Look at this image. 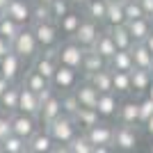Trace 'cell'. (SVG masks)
Masks as SVG:
<instances>
[{
  "instance_id": "4",
  "label": "cell",
  "mask_w": 153,
  "mask_h": 153,
  "mask_svg": "<svg viewBox=\"0 0 153 153\" xmlns=\"http://www.w3.org/2000/svg\"><path fill=\"white\" fill-rule=\"evenodd\" d=\"M82 57H85V48L73 41V39H66L57 46V59H59V66H66V69H73V71H80L82 66Z\"/></svg>"
},
{
  "instance_id": "45",
  "label": "cell",
  "mask_w": 153,
  "mask_h": 153,
  "mask_svg": "<svg viewBox=\"0 0 153 153\" xmlns=\"http://www.w3.org/2000/svg\"><path fill=\"white\" fill-rule=\"evenodd\" d=\"M94 153H114L112 146H94Z\"/></svg>"
},
{
  "instance_id": "36",
  "label": "cell",
  "mask_w": 153,
  "mask_h": 153,
  "mask_svg": "<svg viewBox=\"0 0 153 153\" xmlns=\"http://www.w3.org/2000/svg\"><path fill=\"white\" fill-rule=\"evenodd\" d=\"M66 149H69V153H94V144L85 137V133H78L76 140L71 142Z\"/></svg>"
},
{
  "instance_id": "58",
  "label": "cell",
  "mask_w": 153,
  "mask_h": 153,
  "mask_svg": "<svg viewBox=\"0 0 153 153\" xmlns=\"http://www.w3.org/2000/svg\"><path fill=\"white\" fill-rule=\"evenodd\" d=\"M0 153H2V151H0Z\"/></svg>"
},
{
  "instance_id": "33",
  "label": "cell",
  "mask_w": 153,
  "mask_h": 153,
  "mask_svg": "<svg viewBox=\"0 0 153 153\" xmlns=\"http://www.w3.org/2000/svg\"><path fill=\"white\" fill-rule=\"evenodd\" d=\"M110 34H112V39H114V46H117V51H130L135 46L133 37L128 34L126 25H119V27H108Z\"/></svg>"
},
{
  "instance_id": "8",
  "label": "cell",
  "mask_w": 153,
  "mask_h": 153,
  "mask_svg": "<svg viewBox=\"0 0 153 153\" xmlns=\"http://www.w3.org/2000/svg\"><path fill=\"white\" fill-rule=\"evenodd\" d=\"M80 85V71H73V69H66V66H57L55 76L51 80V87L57 94H66V91H73Z\"/></svg>"
},
{
  "instance_id": "53",
  "label": "cell",
  "mask_w": 153,
  "mask_h": 153,
  "mask_svg": "<svg viewBox=\"0 0 153 153\" xmlns=\"http://www.w3.org/2000/svg\"><path fill=\"white\" fill-rule=\"evenodd\" d=\"M146 98H151V101H153V82H151V87H149V91H146Z\"/></svg>"
},
{
  "instance_id": "14",
  "label": "cell",
  "mask_w": 153,
  "mask_h": 153,
  "mask_svg": "<svg viewBox=\"0 0 153 153\" xmlns=\"http://www.w3.org/2000/svg\"><path fill=\"white\" fill-rule=\"evenodd\" d=\"M64 112H62V101H59V94H53L46 103H41V112H39V121L46 126H51L55 119H59Z\"/></svg>"
},
{
  "instance_id": "40",
  "label": "cell",
  "mask_w": 153,
  "mask_h": 153,
  "mask_svg": "<svg viewBox=\"0 0 153 153\" xmlns=\"http://www.w3.org/2000/svg\"><path fill=\"white\" fill-rule=\"evenodd\" d=\"M69 12H71L69 0H53V5H51V16H53V21H55V23H57V21H62Z\"/></svg>"
},
{
  "instance_id": "6",
  "label": "cell",
  "mask_w": 153,
  "mask_h": 153,
  "mask_svg": "<svg viewBox=\"0 0 153 153\" xmlns=\"http://www.w3.org/2000/svg\"><path fill=\"white\" fill-rule=\"evenodd\" d=\"M32 32H34V37H37V44L39 48L44 51V48H57L59 46V27L57 23H32Z\"/></svg>"
},
{
  "instance_id": "31",
  "label": "cell",
  "mask_w": 153,
  "mask_h": 153,
  "mask_svg": "<svg viewBox=\"0 0 153 153\" xmlns=\"http://www.w3.org/2000/svg\"><path fill=\"white\" fill-rule=\"evenodd\" d=\"M110 71H121V73H130L135 69L133 66V57H130V51H117L114 57L108 62Z\"/></svg>"
},
{
  "instance_id": "1",
  "label": "cell",
  "mask_w": 153,
  "mask_h": 153,
  "mask_svg": "<svg viewBox=\"0 0 153 153\" xmlns=\"http://www.w3.org/2000/svg\"><path fill=\"white\" fill-rule=\"evenodd\" d=\"M44 130L53 137L55 144H62V146H69L71 142L76 140V135H78L76 121H73L71 117H66V114H62L59 119H55V121H53L51 126H46Z\"/></svg>"
},
{
  "instance_id": "21",
  "label": "cell",
  "mask_w": 153,
  "mask_h": 153,
  "mask_svg": "<svg viewBox=\"0 0 153 153\" xmlns=\"http://www.w3.org/2000/svg\"><path fill=\"white\" fill-rule=\"evenodd\" d=\"M73 94H76L78 103H80V108H89V110H96V103H98V91L91 87L87 80H82V82L78 85L76 89H73Z\"/></svg>"
},
{
  "instance_id": "39",
  "label": "cell",
  "mask_w": 153,
  "mask_h": 153,
  "mask_svg": "<svg viewBox=\"0 0 153 153\" xmlns=\"http://www.w3.org/2000/svg\"><path fill=\"white\" fill-rule=\"evenodd\" d=\"M123 12H126V23L128 21H137V19H146L144 16V9H142L140 0H130L123 5Z\"/></svg>"
},
{
  "instance_id": "7",
  "label": "cell",
  "mask_w": 153,
  "mask_h": 153,
  "mask_svg": "<svg viewBox=\"0 0 153 153\" xmlns=\"http://www.w3.org/2000/svg\"><path fill=\"white\" fill-rule=\"evenodd\" d=\"M23 73H25V62L16 53H7L5 57L0 59V78L7 80L9 85H16V80L23 78Z\"/></svg>"
},
{
  "instance_id": "47",
  "label": "cell",
  "mask_w": 153,
  "mask_h": 153,
  "mask_svg": "<svg viewBox=\"0 0 153 153\" xmlns=\"http://www.w3.org/2000/svg\"><path fill=\"white\" fill-rule=\"evenodd\" d=\"M144 130H146V133H149V135H151V137H153V117H151V119H149L146 123H144Z\"/></svg>"
},
{
  "instance_id": "27",
  "label": "cell",
  "mask_w": 153,
  "mask_h": 153,
  "mask_svg": "<svg viewBox=\"0 0 153 153\" xmlns=\"http://www.w3.org/2000/svg\"><path fill=\"white\" fill-rule=\"evenodd\" d=\"M105 27H119L126 25V12H123L121 2H114V0H108V14H105Z\"/></svg>"
},
{
  "instance_id": "13",
  "label": "cell",
  "mask_w": 153,
  "mask_h": 153,
  "mask_svg": "<svg viewBox=\"0 0 153 153\" xmlns=\"http://www.w3.org/2000/svg\"><path fill=\"white\" fill-rule=\"evenodd\" d=\"M19 112L21 114H27L32 119L39 121V112H41V103H39V94L30 89H23L21 87V94H19Z\"/></svg>"
},
{
  "instance_id": "52",
  "label": "cell",
  "mask_w": 153,
  "mask_h": 153,
  "mask_svg": "<svg viewBox=\"0 0 153 153\" xmlns=\"http://www.w3.org/2000/svg\"><path fill=\"white\" fill-rule=\"evenodd\" d=\"M32 2H39V5H48V7L53 5V0H32Z\"/></svg>"
},
{
  "instance_id": "16",
  "label": "cell",
  "mask_w": 153,
  "mask_h": 153,
  "mask_svg": "<svg viewBox=\"0 0 153 153\" xmlns=\"http://www.w3.org/2000/svg\"><path fill=\"white\" fill-rule=\"evenodd\" d=\"M19 94H21V85H9L0 94V112L2 114L12 117L19 112Z\"/></svg>"
},
{
  "instance_id": "26",
  "label": "cell",
  "mask_w": 153,
  "mask_h": 153,
  "mask_svg": "<svg viewBox=\"0 0 153 153\" xmlns=\"http://www.w3.org/2000/svg\"><path fill=\"white\" fill-rule=\"evenodd\" d=\"M151 82H153V73H151V71H142V69H133V71H130L133 94H144V96H146Z\"/></svg>"
},
{
  "instance_id": "11",
  "label": "cell",
  "mask_w": 153,
  "mask_h": 153,
  "mask_svg": "<svg viewBox=\"0 0 153 153\" xmlns=\"http://www.w3.org/2000/svg\"><path fill=\"white\" fill-rule=\"evenodd\" d=\"M9 123H12V135H16V137H21V140H25V142L39 130L37 119H32L27 114H21V112L9 117Z\"/></svg>"
},
{
  "instance_id": "10",
  "label": "cell",
  "mask_w": 153,
  "mask_h": 153,
  "mask_svg": "<svg viewBox=\"0 0 153 153\" xmlns=\"http://www.w3.org/2000/svg\"><path fill=\"white\" fill-rule=\"evenodd\" d=\"M2 16L16 21L19 25L27 27L32 23V0H12L7 9L2 12Z\"/></svg>"
},
{
  "instance_id": "37",
  "label": "cell",
  "mask_w": 153,
  "mask_h": 153,
  "mask_svg": "<svg viewBox=\"0 0 153 153\" xmlns=\"http://www.w3.org/2000/svg\"><path fill=\"white\" fill-rule=\"evenodd\" d=\"M59 101H62V112L66 117H73L80 110V103H78L76 94L73 91H66V94H59Z\"/></svg>"
},
{
  "instance_id": "5",
  "label": "cell",
  "mask_w": 153,
  "mask_h": 153,
  "mask_svg": "<svg viewBox=\"0 0 153 153\" xmlns=\"http://www.w3.org/2000/svg\"><path fill=\"white\" fill-rule=\"evenodd\" d=\"M59 66V59H57V48H44L39 51V55L32 59V69L37 71L39 76H44L48 82L53 80L55 71Z\"/></svg>"
},
{
  "instance_id": "56",
  "label": "cell",
  "mask_w": 153,
  "mask_h": 153,
  "mask_svg": "<svg viewBox=\"0 0 153 153\" xmlns=\"http://www.w3.org/2000/svg\"><path fill=\"white\" fill-rule=\"evenodd\" d=\"M0 21H2V14H0Z\"/></svg>"
},
{
  "instance_id": "35",
  "label": "cell",
  "mask_w": 153,
  "mask_h": 153,
  "mask_svg": "<svg viewBox=\"0 0 153 153\" xmlns=\"http://www.w3.org/2000/svg\"><path fill=\"white\" fill-rule=\"evenodd\" d=\"M25 146H27V142L16 137V135H7L5 140L0 142V151L2 153H21Z\"/></svg>"
},
{
  "instance_id": "55",
  "label": "cell",
  "mask_w": 153,
  "mask_h": 153,
  "mask_svg": "<svg viewBox=\"0 0 153 153\" xmlns=\"http://www.w3.org/2000/svg\"><path fill=\"white\" fill-rule=\"evenodd\" d=\"M21 153H32V151H30V149H27V146H25V149H23V151H21Z\"/></svg>"
},
{
  "instance_id": "9",
  "label": "cell",
  "mask_w": 153,
  "mask_h": 153,
  "mask_svg": "<svg viewBox=\"0 0 153 153\" xmlns=\"http://www.w3.org/2000/svg\"><path fill=\"white\" fill-rule=\"evenodd\" d=\"M103 27L96 23V21L91 19H85L82 16V23H80V27H78V32L73 34V41H76L80 48H85V51H89L91 46L96 44V39H98V34H101Z\"/></svg>"
},
{
  "instance_id": "23",
  "label": "cell",
  "mask_w": 153,
  "mask_h": 153,
  "mask_svg": "<svg viewBox=\"0 0 153 153\" xmlns=\"http://www.w3.org/2000/svg\"><path fill=\"white\" fill-rule=\"evenodd\" d=\"M105 14H108V0H87V5L82 7V16L96 21L98 25L105 23Z\"/></svg>"
},
{
  "instance_id": "38",
  "label": "cell",
  "mask_w": 153,
  "mask_h": 153,
  "mask_svg": "<svg viewBox=\"0 0 153 153\" xmlns=\"http://www.w3.org/2000/svg\"><path fill=\"white\" fill-rule=\"evenodd\" d=\"M48 21H53L51 7L48 5H39V2H32V23H48ZM53 23H55V21H53Z\"/></svg>"
},
{
  "instance_id": "30",
  "label": "cell",
  "mask_w": 153,
  "mask_h": 153,
  "mask_svg": "<svg viewBox=\"0 0 153 153\" xmlns=\"http://www.w3.org/2000/svg\"><path fill=\"white\" fill-rule=\"evenodd\" d=\"M71 119L76 121V126L80 128L82 133H85V130H89L91 126H96L98 121H103L101 117H98V112H96V110H89V108H80Z\"/></svg>"
},
{
  "instance_id": "24",
  "label": "cell",
  "mask_w": 153,
  "mask_h": 153,
  "mask_svg": "<svg viewBox=\"0 0 153 153\" xmlns=\"http://www.w3.org/2000/svg\"><path fill=\"white\" fill-rule=\"evenodd\" d=\"M27 149H30L32 153H51L53 149H55V142H53V137L46 133V130H37V133L27 140Z\"/></svg>"
},
{
  "instance_id": "59",
  "label": "cell",
  "mask_w": 153,
  "mask_h": 153,
  "mask_svg": "<svg viewBox=\"0 0 153 153\" xmlns=\"http://www.w3.org/2000/svg\"><path fill=\"white\" fill-rule=\"evenodd\" d=\"M151 153H153V151H151Z\"/></svg>"
},
{
  "instance_id": "54",
  "label": "cell",
  "mask_w": 153,
  "mask_h": 153,
  "mask_svg": "<svg viewBox=\"0 0 153 153\" xmlns=\"http://www.w3.org/2000/svg\"><path fill=\"white\" fill-rule=\"evenodd\" d=\"M114 2H121V5H126V2H130V0H114Z\"/></svg>"
},
{
  "instance_id": "2",
  "label": "cell",
  "mask_w": 153,
  "mask_h": 153,
  "mask_svg": "<svg viewBox=\"0 0 153 153\" xmlns=\"http://www.w3.org/2000/svg\"><path fill=\"white\" fill-rule=\"evenodd\" d=\"M39 44H37V37H34V32H32V27H23V30L16 34V39L12 41V53H16L23 62L25 59H34L39 55Z\"/></svg>"
},
{
  "instance_id": "28",
  "label": "cell",
  "mask_w": 153,
  "mask_h": 153,
  "mask_svg": "<svg viewBox=\"0 0 153 153\" xmlns=\"http://www.w3.org/2000/svg\"><path fill=\"white\" fill-rule=\"evenodd\" d=\"M80 23H82V14H80V12H73V9H71V12L66 14L62 21H57V27H59V32H62L66 39H73V34L78 32Z\"/></svg>"
},
{
  "instance_id": "12",
  "label": "cell",
  "mask_w": 153,
  "mask_h": 153,
  "mask_svg": "<svg viewBox=\"0 0 153 153\" xmlns=\"http://www.w3.org/2000/svg\"><path fill=\"white\" fill-rule=\"evenodd\" d=\"M85 137L94 146H112V142H114V126L108 121H98L89 130H85Z\"/></svg>"
},
{
  "instance_id": "34",
  "label": "cell",
  "mask_w": 153,
  "mask_h": 153,
  "mask_svg": "<svg viewBox=\"0 0 153 153\" xmlns=\"http://www.w3.org/2000/svg\"><path fill=\"white\" fill-rule=\"evenodd\" d=\"M21 30H23V25H19L16 21H12V19H7V16H2V21H0V37H2V39H7V41L12 44Z\"/></svg>"
},
{
  "instance_id": "20",
  "label": "cell",
  "mask_w": 153,
  "mask_h": 153,
  "mask_svg": "<svg viewBox=\"0 0 153 153\" xmlns=\"http://www.w3.org/2000/svg\"><path fill=\"white\" fill-rule=\"evenodd\" d=\"M126 30L128 34L133 37L135 44H144L149 39V34L153 32V23L149 19H137V21H128L126 23Z\"/></svg>"
},
{
  "instance_id": "51",
  "label": "cell",
  "mask_w": 153,
  "mask_h": 153,
  "mask_svg": "<svg viewBox=\"0 0 153 153\" xmlns=\"http://www.w3.org/2000/svg\"><path fill=\"white\" fill-rule=\"evenodd\" d=\"M7 87H9V82H7V80H2V78H0V94H2V91H5Z\"/></svg>"
},
{
  "instance_id": "29",
  "label": "cell",
  "mask_w": 153,
  "mask_h": 153,
  "mask_svg": "<svg viewBox=\"0 0 153 153\" xmlns=\"http://www.w3.org/2000/svg\"><path fill=\"white\" fill-rule=\"evenodd\" d=\"M85 80H87L98 94L112 91V71L110 69H103V71H98V73H94V76H87Z\"/></svg>"
},
{
  "instance_id": "3",
  "label": "cell",
  "mask_w": 153,
  "mask_h": 153,
  "mask_svg": "<svg viewBox=\"0 0 153 153\" xmlns=\"http://www.w3.org/2000/svg\"><path fill=\"white\" fill-rule=\"evenodd\" d=\"M140 144V126H114V142L112 149L119 153H133Z\"/></svg>"
},
{
  "instance_id": "49",
  "label": "cell",
  "mask_w": 153,
  "mask_h": 153,
  "mask_svg": "<svg viewBox=\"0 0 153 153\" xmlns=\"http://www.w3.org/2000/svg\"><path fill=\"white\" fill-rule=\"evenodd\" d=\"M69 5L71 7H85V5H87V0H69Z\"/></svg>"
},
{
  "instance_id": "15",
  "label": "cell",
  "mask_w": 153,
  "mask_h": 153,
  "mask_svg": "<svg viewBox=\"0 0 153 153\" xmlns=\"http://www.w3.org/2000/svg\"><path fill=\"white\" fill-rule=\"evenodd\" d=\"M121 101H119V96L114 91H108V94H101L98 96V103H96V112L101 119H112L117 117V110H119Z\"/></svg>"
},
{
  "instance_id": "19",
  "label": "cell",
  "mask_w": 153,
  "mask_h": 153,
  "mask_svg": "<svg viewBox=\"0 0 153 153\" xmlns=\"http://www.w3.org/2000/svg\"><path fill=\"white\" fill-rule=\"evenodd\" d=\"M21 87L34 91V94H41V91L51 89V82H48L44 76H39L37 71L30 66V69H25V73H23V78H21Z\"/></svg>"
},
{
  "instance_id": "25",
  "label": "cell",
  "mask_w": 153,
  "mask_h": 153,
  "mask_svg": "<svg viewBox=\"0 0 153 153\" xmlns=\"http://www.w3.org/2000/svg\"><path fill=\"white\" fill-rule=\"evenodd\" d=\"M130 57H133V66L142 71H151L153 66V55L149 53V48L144 44H135L130 48Z\"/></svg>"
},
{
  "instance_id": "22",
  "label": "cell",
  "mask_w": 153,
  "mask_h": 153,
  "mask_svg": "<svg viewBox=\"0 0 153 153\" xmlns=\"http://www.w3.org/2000/svg\"><path fill=\"white\" fill-rule=\"evenodd\" d=\"M103 69H108V62H105V59H103L98 53H94L91 48H89V51H85L80 73L87 78V76H94V73H98V71H103Z\"/></svg>"
},
{
  "instance_id": "43",
  "label": "cell",
  "mask_w": 153,
  "mask_h": 153,
  "mask_svg": "<svg viewBox=\"0 0 153 153\" xmlns=\"http://www.w3.org/2000/svg\"><path fill=\"white\" fill-rule=\"evenodd\" d=\"M142 9H144V16L153 23V0H140Z\"/></svg>"
},
{
  "instance_id": "41",
  "label": "cell",
  "mask_w": 153,
  "mask_h": 153,
  "mask_svg": "<svg viewBox=\"0 0 153 153\" xmlns=\"http://www.w3.org/2000/svg\"><path fill=\"white\" fill-rule=\"evenodd\" d=\"M137 103H140V126H144V123L153 117V101L144 96V98L137 101Z\"/></svg>"
},
{
  "instance_id": "44",
  "label": "cell",
  "mask_w": 153,
  "mask_h": 153,
  "mask_svg": "<svg viewBox=\"0 0 153 153\" xmlns=\"http://www.w3.org/2000/svg\"><path fill=\"white\" fill-rule=\"evenodd\" d=\"M7 53H12V44H9L7 39H2V37H0V59L5 57Z\"/></svg>"
},
{
  "instance_id": "46",
  "label": "cell",
  "mask_w": 153,
  "mask_h": 153,
  "mask_svg": "<svg viewBox=\"0 0 153 153\" xmlns=\"http://www.w3.org/2000/svg\"><path fill=\"white\" fill-rule=\"evenodd\" d=\"M144 46H146V48H149V53H151V55H153V32H151V34H149V39H146V41H144Z\"/></svg>"
},
{
  "instance_id": "17",
  "label": "cell",
  "mask_w": 153,
  "mask_h": 153,
  "mask_svg": "<svg viewBox=\"0 0 153 153\" xmlns=\"http://www.w3.org/2000/svg\"><path fill=\"white\" fill-rule=\"evenodd\" d=\"M91 51L98 53L105 62H110V59L114 57V53H117V46H114V39H112V34H110L108 27H103L101 34H98V39H96V44L91 46Z\"/></svg>"
},
{
  "instance_id": "57",
  "label": "cell",
  "mask_w": 153,
  "mask_h": 153,
  "mask_svg": "<svg viewBox=\"0 0 153 153\" xmlns=\"http://www.w3.org/2000/svg\"><path fill=\"white\" fill-rule=\"evenodd\" d=\"M151 73H153V66H151Z\"/></svg>"
},
{
  "instance_id": "18",
  "label": "cell",
  "mask_w": 153,
  "mask_h": 153,
  "mask_svg": "<svg viewBox=\"0 0 153 153\" xmlns=\"http://www.w3.org/2000/svg\"><path fill=\"white\" fill-rule=\"evenodd\" d=\"M117 119L123 126H140V103L137 101H123L119 105V110H117Z\"/></svg>"
},
{
  "instance_id": "50",
  "label": "cell",
  "mask_w": 153,
  "mask_h": 153,
  "mask_svg": "<svg viewBox=\"0 0 153 153\" xmlns=\"http://www.w3.org/2000/svg\"><path fill=\"white\" fill-rule=\"evenodd\" d=\"M9 2H12V0H0V14L7 9V5H9Z\"/></svg>"
},
{
  "instance_id": "48",
  "label": "cell",
  "mask_w": 153,
  "mask_h": 153,
  "mask_svg": "<svg viewBox=\"0 0 153 153\" xmlns=\"http://www.w3.org/2000/svg\"><path fill=\"white\" fill-rule=\"evenodd\" d=\"M51 153H69V149H66V146H62V144H55V149H53Z\"/></svg>"
},
{
  "instance_id": "32",
  "label": "cell",
  "mask_w": 153,
  "mask_h": 153,
  "mask_svg": "<svg viewBox=\"0 0 153 153\" xmlns=\"http://www.w3.org/2000/svg\"><path fill=\"white\" fill-rule=\"evenodd\" d=\"M112 91H114L119 98H121V96L133 94V85H130V73L112 71Z\"/></svg>"
},
{
  "instance_id": "42",
  "label": "cell",
  "mask_w": 153,
  "mask_h": 153,
  "mask_svg": "<svg viewBox=\"0 0 153 153\" xmlns=\"http://www.w3.org/2000/svg\"><path fill=\"white\" fill-rule=\"evenodd\" d=\"M7 135H12V123H9V117L0 112V142L5 140Z\"/></svg>"
}]
</instances>
